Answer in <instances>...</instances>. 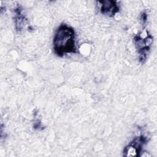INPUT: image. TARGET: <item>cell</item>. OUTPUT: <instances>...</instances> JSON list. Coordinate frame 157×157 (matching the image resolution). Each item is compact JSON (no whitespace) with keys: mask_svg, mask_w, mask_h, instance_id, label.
Masks as SVG:
<instances>
[{"mask_svg":"<svg viewBox=\"0 0 157 157\" xmlns=\"http://www.w3.org/2000/svg\"><path fill=\"white\" fill-rule=\"evenodd\" d=\"M54 46L59 55L74 52L75 49L74 31L66 26H61L55 34Z\"/></svg>","mask_w":157,"mask_h":157,"instance_id":"1","label":"cell"},{"mask_svg":"<svg viewBox=\"0 0 157 157\" xmlns=\"http://www.w3.org/2000/svg\"><path fill=\"white\" fill-rule=\"evenodd\" d=\"M139 148H138L132 144V145L128 146V147H126V148L125 150V153H126L125 155L126 156H137L138 155V152L139 150Z\"/></svg>","mask_w":157,"mask_h":157,"instance_id":"2","label":"cell"}]
</instances>
